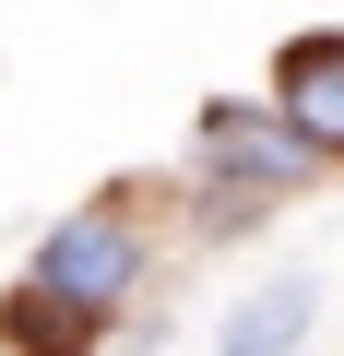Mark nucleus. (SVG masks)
<instances>
[{"label":"nucleus","instance_id":"nucleus-4","mask_svg":"<svg viewBox=\"0 0 344 356\" xmlns=\"http://www.w3.org/2000/svg\"><path fill=\"white\" fill-rule=\"evenodd\" d=\"M83 332H95V309H72L60 285L0 297V344H13V356H83Z\"/></svg>","mask_w":344,"mask_h":356},{"label":"nucleus","instance_id":"nucleus-1","mask_svg":"<svg viewBox=\"0 0 344 356\" xmlns=\"http://www.w3.org/2000/svg\"><path fill=\"white\" fill-rule=\"evenodd\" d=\"M36 285H60L72 309H95V321H107V309L142 285V238H131V214H72V226H48Z\"/></svg>","mask_w":344,"mask_h":356},{"label":"nucleus","instance_id":"nucleus-5","mask_svg":"<svg viewBox=\"0 0 344 356\" xmlns=\"http://www.w3.org/2000/svg\"><path fill=\"white\" fill-rule=\"evenodd\" d=\"M309 332V273H285V285H261L238 321H226V356H285Z\"/></svg>","mask_w":344,"mask_h":356},{"label":"nucleus","instance_id":"nucleus-3","mask_svg":"<svg viewBox=\"0 0 344 356\" xmlns=\"http://www.w3.org/2000/svg\"><path fill=\"white\" fill-rule=\"evenodd\" d=\"M273 107L309 131V154H344V36H297L273 60Z\"/></svg>","mask_w":344,"mask_h":356},{"label":"nucleus","instance_id":"nucleus-2","mask_svg":"<svg viewBox=\"0 0 344 356\" xmlns=\"http://www.w3.org/2000/svg\"><path fill=\"white\" fill-rule=\"evenodd\" d=\"M202 166L238 178V191H285V178L309 166V131L285 107H202Z\"/></svg>","mask_w":344,"mask_h":356}]
</instances>
